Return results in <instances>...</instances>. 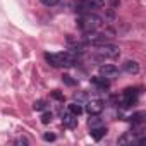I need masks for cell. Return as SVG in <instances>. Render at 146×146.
I'll list each match as a JSON object with an SVG mask.
<instances>
[{
    "instance_id": "6da1fadb",
    "label": "cell",
    "mask_w": 146,
    "mask_h": 146,
    "mask_svg": "<svg viewBox=\"0 0 146 146\" xmlns=\"http://www.w3.org/2000/svg\"><path fill=\"white\" fill-rule=\"evenodd\" d=\"M45 60L52 67H72L76 64V53L74 52H53V53H45Z\"/></svg>"
},
{
    "instance_id": "7a4b0ae2",
    "label": "cell",
    "mask_w": 146,
    "mask_h": 146,
    "mask_svg": "<svg viewBox=\"0 0 146 146\" xmlns=\"http://www.w3.org/2000/svg\"><path fill=\"white\" fill-rule=\"evenodd\" d=\"M103 24H105L103 19H102L98 14H95V12H84V14H81V16L78 17V28H79L83 33L98 31V29H102Z\"/></svg>"
},
{
    "instance_id": "3957f363",
    "label": "cell",
    "mask_w": 146,
    "mask_h": 146,
    "mask_svg": "<svg viewBox=\"0 0 146 146\" xmlns=\"http://www.w3.org/2000/svg\"><path fill=\"white\" fill-rule=\"evenodd\" d=\"M96 48H98L96 50V58H100V60H103V58L115 60V58L120 57V48L112 45V43H107V45H102V46H96Z\"/></svg>"
},
{
    "instance_id": "277c9868",
    "label": "cell",
    "mask_w": 146,
    "mask_h": 146,
    "mask_svg": "<svg viewBox=\"0 0 146 146\" xmlns=\"http://www.w3.org/2000/svg\"><path fill=\"white\" fill-rule=\"evenodd\" d=\"M139 95H141V88H125V90L122 91V95H120V105H122L124 108L136 105Z\"/></svg>"
},
{
    "instance_id": "5b68a950",
    "label": "cell",
    "mask_w": 146,
    "mask_h": 146,
    "mask_svg": "<svg viewBox=\"0 0 146 146\" xmlns=\"http://www.w3.org/2000/svg\"><path fill=\"white\" fill-rule=\"evenodd\" d=\"M100 5L98 0H76V11L79 14H84V12H93V9H96Z\"/></svg>"
},
{
    "instance_id": "8992f818",
    "label": "cell",
    "mask_w": 146,
    "mask_h": 146,
    "mask_svg": "<svg viewBox=\"0 0 146 146\" xmlns=\"http://www.w3.org/2000/svg\"><path fill=\"white\" fill-rule=\"evenodd\" d=\"M100 76H103L105 79H115L117 76H119V67L117 65H113V64H103V65H100Z\"/></svg>"
},
{
    "instance_id": "52a82bcc",
    "label": "cell",
    "mask_w": 146,
    "mask_h": 146,
    "mask_svg": "<svg viewBox=\"0 0 146 146\" xmlns=\"http://www.w3.org/2000/svg\"><path fill=\"white\" fill-rule=\"evenodd\" d=\"M143 139V132L137 131H127L119 137V144H127V143H139Z\"/></svg>"
},
{
    "instance_id": "ba28073f",
    "label": "cell",
    "mask_w": 146,
    "mask_h": 146,
    "mask_svg": "<svg viewBox=\"0 0 146 146\" xmlns=\"http://www.w3.org/2000/svg\"><path fill=\"white\" fill-rule=\"evenodd\" d=\"M102 110H103V102H102V100L95 98V100H88V102H86V112H88L90 115L102 113Z\"/></svg>"
},
{
    "instance_id": "9c48e42d",
    "label": "cell",
    "mask_w": 146,
    "mask_h": 146,
    "mask_svg": "<svg viewBox=\"0 0 146 146\" xmlns=\"http://www.w3.org/2000/svg\"><path fill=\"white\" fill-rule=\"evenodd\" d=\"M122 70L124 72H127V74H137L139 72V64L136 62V60H125L124 64H122Z\"/></svg>"
},
{
    "instance_id": "30bf717a",
    "label": "cell",
    "mask_w": 146,
    "mask_h": 146,
    "mask_svg": "<svg viewBox=\"0 0 146 146\" xmlns=\"http://www.w3.org/2000/svg\"><path fill=\"white\" fill-rule=\"evenodd\" d=\"M91 84H93V86H96L100 91H105V90H108V88H110V81H108V79H105L103 76L91 78Z\"/></svg>"
},
{
    "instance_id": "8fae6325",
    "label": "cell",
    "mask_w": 146,
    "mask_h": 146,
    "mask_svg": "<svg viewBox=\"0 0 146 146\" xmlns=\"http://www.w3.org/2000/svg\"><path fill=\"white\" fill-rule=\"evenodd\" d=\"M62 122H64V125L69 127V129H76V125H78V117L72 115L70 112H65V113L62 115Z\"/></svg>"
},
{
    "instance_id": "7c38bea8",
    "label": "cell",
    "mask_w": 146,
    "mask_h": 146,
    "mask_svg": "<svg viewBox=\"0 0 146 146\" xmlns=\"http://www.w3.org/2000/svg\"><path fill=\"white\" fill-rule=\"evenodd\" d=\"M107 134V127L105 125H98V127H91V137L95 141H100L103 136Z\"/></svg>"
},
{
    "instance_id": "4fadbf2b",
    "label": "cell",
    "mask_w": 146,
    "mask_h": 146,
    "mask_svg": "<svg viewBox=\"0 0 146 146\" xmlns=\"http://www.w3.org/2000/svg\"><path fill=\"white\" fill-rule=\"evenodd\" d=\"M67 112H70L72 115L79 117V115L83 113V107H81V103H78V102H74V103H69V105H67Z\"/></svg>"
},
{
    "instance_id": "5bb4252c",
    "label": "cell",
    "mask_w": 146,
    "mask_h": 146,
    "mask_svg": "<svg viewBox=\"0 0 146 146\" xmlns=\"http://www.w3.org/2000/svg\"><path fill=\"white\" fill-rule=\"evenodd\" d=\"M143 119H144V112H136V113H132L127 120L132 122V125H139V124H143Z\"/></svg>"
},
{
    "instance_id": "9a60e30c",
    "label": "cell",
    "mask_w": 146,
    "mask_h": 146,
    "mask_svg": "<svg viewBox=\"0 0 146 146\" xmlns=\"http://www.w3.org/2000/svg\"><path fill=\"white\" fill-rule=\"evenodd\" d=\"M90 127H98V125H103V122H102V119H100V113H96V115H90Z\"/></svg>"
},
{
    "instance_id": "2e32d148",
    "label": "cell",
    "mask_w": 146,
    "mask_h": 146,
    "mask_svg": "<svg viewBox=\"0 0 146 146\" xmlns=\"http://www.w3.org/2000/svg\"><path fill=\"white\" fill-rule=\"evenodd\" d=\"M33 108H35V110H38V112H41V110H45V108H46V102H45V100H38V102H35V103H33Z\"/></svg>"
},
{
    "instance_id": "e0dca14e",
    "label": "cell",
    "mask_w": 146,
    "mask_h": 146,
    "mask_svg": "<svg viewBox=\"0 0 146 146\" xmlns=\"http://www.w3.org/2000/svg\"><path fill=\"white\" fill-rule=\"evenodd\" d=\"M52 117H53L52 112H45V113L41 115V122H43V124H50V122H52Z\"/></svg>"
},
{
    "instance_id": "ac0fdd59",
    "label": "cell",
    "mask_w": 146,
    "mask_h": 146,
    "mask_svg": "<svg viewBox=\"0 0 146 146\" xmlns=\"http://www.w3.org/2000/svg\"><path fill=\"white\" fill-rule=\"evenodd\" d=\"M40 2H41L45 7H53V5L58 4V0H40Z\"/></svg>"
},
{
    "instance_id": "d6986e66",
    "label": "cell",
    "mask_w": 146,
    "mask_h": 146,
    "mask_svg": "<svg viewBox=\"0 0 146 146\" xmlns=\"http://www.w3.org/2000/svg\"><path fill=\"white\" fill-rule=\"evenodd\" d=\"M74 100H76L78 103H83V102L86 100V95H84V93H74Z\"/></svg>"
},
{
    "instance_id": "ffe728a7",
    "label": "cell",
    "mask_w": 146,
    "mask_h": 146,
    "mask_svg": "<svg viewBox=\"0 0 146 146\" xmlns=\"http://www.w3.org/2000/svg\"><path fill=\"white\" fill-rule=\"evenodd\" d=\"M62 79H64V83H65L67 86H74V84H76V81H74V79H70V76H64Z\"/></svg>"
},
{
    "instance_id": "44dd1931",
    "label": "cell",
    "mask_w": 146,
    "mask_h": 146,
    "mask_svg": "<svg viewBox=\"0 0 146 146\" xmlns=\"http://www.w3.org/2000/svg\"><path fill=\"white\" fill-rule=\"evenodd\" d=\"M43 139H45V141H55V134H52V132H45V134H43Z\"/></svg>"
},
{
    "instance_id": "7402d4cb",
    "label": "cell",
    "mask_w": 146,
    "mask_h": 146,
    "mask_svg": "<svg viewBox=\"0 0 146 146\" xmlns=\"http://www.w3.org/2000/svg\"><path fill=\"white\" fill-rule=\"evenodd\" d=\"M52 96H53L55 100H58V102H64V95H60V93H58L57 90H55V91L52 93Z\"/></svg>"
},
{
    "instance_id": "603a6c76",
    "label": "cell",
    "mask_w": 146,
    "mask_h": 146,
    "mask_svg": "<svg viewBox=\"0 0 146 146\" xmlns=\"http://www.w3.org/2000/svg\"><path fill=\"white\" fill-rule=\"evenodd\" d=\"M16 143H17V144H28V139H26V137H19Z\"/></svg>"
},
{
    "instance_id": "cb8c5ba5",
    "label": "cell",
    "mask_w": 146,
    "mask_h": 146,
    "mask_svg": "<svg viewBox=\"0 0 146 146\" xmlns=\"http://www.w3.org/2000/svg\"><path fill=\"white\" fill-rule=\"evenodd\" d=\"M98 2H100V4H105V2H108V0H98Z\"/></svg>"
}]
</instances>
